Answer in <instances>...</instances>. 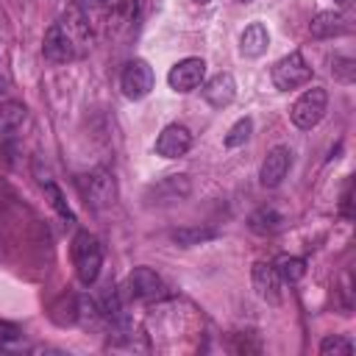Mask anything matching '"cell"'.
Returning <instances> with one entry per match:
<instances>
[{
  "label": "cell",
  "mask_w": 356,
  "mask_h": 356,
  "mask_svg": "<svg viewBox=\"0 0 356 356\" xmlns=\"http://www.w3.org/2000/svg\"><path fill=\"white\" fill-rule=\"evenodd\" d=\"M42 53H44V58L53 61V64H67V61H75V58L81 56L78 44L70 39V33H67L58 22H53V25L47 28L44 42H42Z\"/></svg>",
  "instance_id": "8"
},
{
  "label": "cell",
  "mask_w": 356,
  "mask_h": 356,
  "mask_svg": "<svg viewBox=\"0 0 356 356\" xmlns=\"http://www.w3.org/2000/svg\"><path fill=\"white\" fill-rule=\"evenodd\" d=\"M134 19H136V6L134 3H122L111 11V19H108V31L111 33H128L134 28Z\"/></svg>",
  "instance_id": "20"
},
{
  "label": "cell",
  "mask_w": 356,
  "mask_h": 356,
  "mask_svg": "<svg viewBox=\"0 0 356 356\" xmlns=\"http://www.w3.org/2000/svg\"><path fill=\"white\" fill-rule=\"evenodd\" d=\"M273 267H275V273H278L284 281H289V284H295V281H300V278L306 275V261H303L300 256H281Z\"/></svg>",
  "instance_id": "21"
},
{
  "label": "cell",
  "mask_w": 356,
  "mask_h": 356,
  "mask_svg": "<svg viewBox=\"0 0 356 356\" xmlns=\"http://www.w3.org/2000/svg\"><path fill=\"white\" fill-rule=\"evenodd\" d=\"M250 278H253V289H256V295H259L261 300H267L270 306H278V303H281V275L275 273L273 264L256 261Z\"/></svg>",
  "instance_id": "12"
},
{
  "label": "cell",
  "mask_w": 356,
  "mask_h": 356,
  "mask_svg": "<svg viewBox=\"0 0 356 356\" xmlns=\"http://www.w3.org/2000/svg\"><path fill=\"white\" fill-rule=\"evenodd\" d=\"M348 31H350V25L339 11H320L309 22V33L314 39H334V36H342Z\"/></svg>",
  "instance_id": "14"
},
{
  "label": "cell",
  "mask_w": 356,
  "mask_h": 356,
  "mask_svg": "<svg viewBox=\"0 0 356 356\" xmlns=\"http://www.w3.org/2000/svg\"><path fill=\"white\" fill-rule=\"evenodd\" d=\"M325 108H328V92H325L323 86H312V89H306V92L292 103L289 117H292V122H295L298 128L309 131V128H314V125L325 117Z\"/></svg>",
  "instance_id": "2"
},
{
  "label": "cell",
  "mask_w": 356,
  "mask_h": 356,
  "mask_svg": "<svg viewBox=\"0 0 356 356\" xmlns=\"http://www.w3.org/2000/svg\"><path fill=\"white\" fill-rule=\"evenodd\" d=\"M209 239H217V231L209 225H186V228H175L172 231V242L181 248H192V245H203Z\"/></svg>",
  "instance_id": "18"
},
{
  "label": "cell",
  "mask_w": 356,
  "mask_h": 356,
  "mask_svg": "<svg viewBox=\"0 0 356 356\" xmlns=\"http://www.w3.org/2000/svg\"><path fill=\"white\" fill-rule=\"evenodd\" d=\"M250 131H253V120H250V117H239V120L228 128V134H225V147H239V145H245V142L250 139Z\"/></svg>",
  "instance_id": "22"
},
{
  "label": "cell",
  "mask_w": 356,
  "mask_h": 356,
  "mask_svg": "<svg viewBox=\"0 0 356 356\" xmlns=\"http://www.w3.org/2000/svg\"><path fill=\"white\" fill-rule=\"evenodd\" d=\"M192 3H197V6H206V3H209V0H192Z\"/></svg>",
  "instance_id": "30"
},
{
  "label": "cell",
  "mask_w": 356,
  "mask_h": 356,
  "mask_svg": "<svg viewBox=\"0 0 356 356\" xmlns=\"http://www.w3.org/2000/svg\"><path fill=\"white\" fill-rule=\"evenodd\" d=\"M289 167H292V150H289L286 145H275V147L264 156V161H261V170H259L261 186L275 189V186L286 178Z\"/></svg>",
  "instance_id": "9"
},
{
  "label": "cell",
  "mask_w": 356,
  "mask_h": 356,
  "mask_svg": "<svg viewBox=\"0 0 356 356\" xmlns=\"http://www.w3.org/2000/svg\"><path fill=\"white\" fill-rule=\"evenodd\" d=\"M320 353H323V356H350V353H353V342H350L348 337L331 334V337H325V339L320 342Z\"/></svg>",
  "instance_id": "24"
},
{
  "label": "cell",
  "mask_w": 356,
  "mask_h": 356,
  "mask_svg": "<svg viewBox=\"0 0 356 356\" xmlns=\"http://www.w3.org/2000/svg\"><path fill=\"white\" fill-rule=\"evenodd\" d=\"M267 44H270V33H267V28L261 22H250L239 36V50L248 58H259L267 50Z\"/></svg>",
  "instance_id": "15"
},
{
  "label": "cell",
  "mask_w": 356,
  "mask_h": 356,
  "mask_svg": "<svg viewBox=\"0 0 356 356\" xmlns=\"http://www.w3.org/2000/svg\"><path fill=\"white\" fill-rule=\"evenodd\" d=\"M331 75L339 83H353L356 81V61L350 56H334L331 61Z\"/></svg>",
  "instance_id": "23"
},
{
  "label": "cell",
  "mask_w": 356,
  "mask_h": 356,
  "mask_svg": "<svg viewBox=\"0 0 356 356\" xmlns=\"http://www.w3.org/2000/svg\"><path fill=\"white\" fill-rule=\"evenodd\" d=\"M206 78V61L197 56L181 58L178 64H172V70L167 72V83L172 92H192L203 83Z\"/></svg>",
  "instance_id": "7"
},
{
  "label": "cell",
  "mask_w": 356,
  "mask_h": 356,
  "mask_svg": "<svg viewBox=\"0 0 356 356\" xmlns=\"http://www.w3.org/2000/svg\"><path fill=\"white\" fill-rule=\"evenodd\" d=\"M189 147H192V134L178 122L167 125L156 139V153L164 159H181L189 153Z\"/></svg>",
  "instance_id": "11"
},
{
  "label": "cell",
  "mask_w": 356,
  "mask_h": 356,
  "mask_svg": "<svg viewBox=\"0 0 356 356\" xmlns=\"http://www.w3.org/2000/svg\"><path fill=\"white\" fill-rule=\"evenodd\" d=\"M125 289L136 300H153V298H161L164 295V281L150 267H134L131 275H128V281H125Z\"/></svg>",
  "instance_id": "10"
},
{
  "label": "cell",
  "mask_w": 356,
  "mask_h": 356,
  "mask_svg": "<svg viewBox=\"0 0 356 356\" xmlns=\"http://www.w3.org/2000/svg\"><path fill=\"white\" fill-rule=\"evenodd\" d=\"M28 117V108L19 100H6L0 103V136H11Z\"/></svg>",
  "instance_id": "17"
},
{
  "label": "cell",
  "mask_w": 356,
  "mask_h": 356,
  "mask_svg": "<svg viewBox=\"0 0 356 356\" xmlns=\"http://www.w3.org/2000/svg\"><path fill=\"white\" fill-rule=\"evenodd\" d=\"M334 3H339V6H348V3H350V0H334Z\"/></svg>",
  "instance_id": "29"
},
{
  "label": "cell",
  "mask_w": 356,
  "mask_h": 356,
  "mask_svg": "<svg viewBox=\"0 0 356 356\" xmlns=\"http://www.w3.org/2000/svg\"><path fill=\"white\" fill-rule=\"evenodd\" d=\"M42 186H44V192H47V197H50V206H53V209H56V211H58L61 217L72 220V211H70V206L64 203V195H61V189H58V186H56L53 181H44Z\"/></svg>",
  "instance_id": "25"
},
{
  "label": "cell",
  "mask_w": 356,
  "mask_h": 356,
  "mask_svg": "<svg viewBox=\"0 0 356 356\" xmlns=\"http://www.w3.org/2000/svg\"><path fill=\"white\" fill-rule=\"evenodd\" d=\"M81 189H83V197H86V203H89L92 209H106V206H111L114 197H117L114 175H111V170H106V167H97V170H92L89 175H83Z\"/></svg>",
  "instance_id": "4"
},
{
  "label": "cell",
  "mask_w": 356,
  "mask_h": 356,
  "mask_svg": "<svg viewBox=\"0 0 356 356\" xmlns=\"http://www.w3.org/2000/svg\"><path fill=\"white\" fill-rule=\"evenodd\" d=\"M189 192H192V184L186 175H167L145 189V203L147 206H172V203L186 200Z\"/></svg>",
  "instance_id": "5"
},
{
  "label": "cell",
  "mask_w": 356,
  "mask_h": 356,
  "mask_svg": "<svg viewBox=\"0 0 356 356\" xmlns=\"http://www.w3.org/2000/svg\"><path fill=\"white\" fill-rule=\"evenodd\" d=\"M153 70H150V64L145 61V58H134V61H128L125 64V70H122V75H120V86H122V95L128 97V100H142V97H147L150 95V89H153Z\"/></svg>",
  "instance_id": "6"
},
{
  "label": "cell",
  "mask_w": 356,
  "mask_h": 356,
  "mask_svg": "<svg viewBox=\"0 0 356 356\" xmlns=\"http://www.w3.org/2000/svg\"><path fill=\"white\" fill-rule=\"evenodd\" d=\"M58 25H61V28L70 33V39H72L75 44H83V42H89V36H92V31H89V22H86V14H83L78 6H70V8H64V14H61Z\"/></svg>",
  "instance_id": "16"
},
{
  "label": "cell",
  "mask_w": 356,
  "mask_h": 356,
  "mask_svg": "<svg viewBox=\"0 0 356 356\" xmlns=\"http://www.w3.org/2000/svg\"><path fill=\"white\" fill-rule=\"evenodd\" d=\"M239 3H253V0H239Z\"/></svg>",
  "instance_id": "31"
},
{
  "label": "cell",
  "mask_w": 356,
  "mask_h": 356,
  "mask_svg": "<svg viewBox=\"0 0 356 356\" xmlns=\"http://www.w3.org/2000/svg\"><path fill=\"white\" fill-rule=\"evenodd\" d=\"M72 261H75L78 281L83 286L97 281L100 267H103V248H100L95 234H89V231H78L75 234V239H72Z\"/></svg>",
  "instance_id": "1"
},
{
  "label": "cell",
  "mask_w": 356,
  "mask_h": 356,
  "mask_svg": "<svg viewBox=\"0 0 356 356\" xmlns=\"http://www.w3.org/2000/svg\"><path fill=\"white\" fill-rule=\"evenodd\" d=\"M270 78H273L275 89L289 92V89H298V86L309 83V78H312V67L306 64V58H303L298 50H292L289 56H284V58H278V61L273 64Z\"/></svg>",
  "instance_id": "3"
},
{
  "label": "cell",
  "mask_w": 356,
  "mask_h": 356,
  "mask_svg": "<svg viewBox=\"0 0 356 356\" xmlns=\"http://www.w3.org/2000/svg\"><path fill=\"white\" fill-rule=\"evenodd\" d=\"M281 222H284V217H281L273 206H261V209H256V211L248 217V225H250V231H256V234H273V231L281 228Z\"/></svg>",
  "instance_id": "19"
},
{
  "label": "cell",
  "mask_w": 356,
  "mask_h": 356,
  "mask_svg": "<svg viewBox=\"0 0 356 356\" xmlns=\"http://www.w3.org/2000/svg\"><path fill=\"white\" fill-rule=\"evenodd\" d=\"M6 86H8V81H6V78H0V92H6Z\"/></svg>",
  "instance_id": "28"
},
{
  "label": "cell",
  "mask_w": 356,
  "mask_h": 356,
  "mask_svg": "<svg viewBox=\"0 0 356 356\" xmlns=\"http://www.w3.org/2000/svg\"><path fill=\"white\" fill-rule=\"evenodd\" d=\"M236 97V81L231 72H217L206 86H203V100L211 108H225Z\"/></svg>",
  "instance_id": "13"
},
{
  "label": "cell",
  "mask_w": 356,
  "mask_h": 356,
  "mask_svg": "<svg viewBox=\"0 0 356 356\" xmlns=\"http://www.w3.org/2000/svg\"><path fill=\"white\" fill-rule=\"evenodd\" d=\"M108 0H75V6L86 14V11H97V8H106Z\"/></svg>",
  "instance_id": "27"
},
{
  "label": "cell",
  "mask_w": 356,
  "mask_h": 356,
  "mask_svg": "<svg viewBox=\"0 0 356 356\" xmlns=\"http://www.w3.org/2000/svg\"><path fill=\"white\" fill-rule=\"evenodd\" d=\"M19 337H22L19 325H14V323H3V320H0V342H14V339H19Z\"/></svg>",
  "instance_id": "26"
}]
</instances>
